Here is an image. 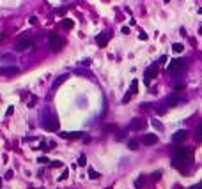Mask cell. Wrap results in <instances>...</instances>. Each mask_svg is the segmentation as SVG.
<instances>
[{
	"label": "cell",
	"mask_w": 202,
	"mask_h": 189,
	"mask_svg": "<svg viewBox=\"0 0 202 189\" xmlns=\"http://www.w3.org/2000/svg\"><path fill=\"white\" fill-rule=\"evenodd\" d=\"M60 138H68V140H74V138H82L83 133H59Z\"/></svg>",
	"instance_id": "11"
},
{
	"label": "cell",
	"mask_w": 202,
	"mask_h": 189,
	"mask_svg": "<svg viewBox=\"0 0 202 189\" xmlns=\"http://www.w3.org/2000/svg\"><path fill=\"white\" fill-rule=\"evenodd\" d=\"M48 164H50L51 168H60V166H62V163H60V161H50Z\"/></svg>",
	"instance_id": "22"
},
{
	"label": "cell",
	"mask_w": 202,
	"mask_h": 189,
	"mask_svg": "<svg viewBox=\"0 0 202 189\" xmlns=\"http://www.w3.org/2000/svg\"><path fill=\"white\" fill-rule=\"evenodd\" d=\"M5 113H7V115H13V113H14V108H13V106H9V108H7V111H5Z\"/></svg>",
	"instance_id": "33"
},
{
	"label": "cell",
	"mask_w": 202,
	"mask_h": 189,
	"mask_svg": "<svg viewBox=\"0 0 202 189\" xmlns=\"http://www.w3.org/2000/svg\"><path fill=\"white\" fill-rule=\"evenodd\" d=\"M199 32H200V34H202V27H200V28H199Z\"/></svg>",
	"instance_id": "39"
},
{
	"label": "cell",
	"mask_w": 202,
	"mask_h": 189,
	"mask_svg": "<svg viewBox=\"0 0 202 189\" xmlns=\"http://www.w3.org/2000/svg\"><path fill=\"white\" fill-rule=\"evenodd\" d=\"M68 78H69V74H62V76H59L55 81H53V90H57V88H59V87H60V85H62V83L66 81Z\"/></svg>",
	"instance_id": "14"
},
{
	"label": "cell",
	"mask_w": 202,
	"mask_h": 189,
	"mask_svg": "<svg viewBox=\"0 0 202 189\" xmlns=\"http://www.w3.org/2000/svg\"><path fill=\"white\" fill-rule=\"evenodd\" d=\"M158 76V64H153L151 67H147V71H145V85H149L151 83V78H156Z\"/></svg>",
	"instance_id": "5"
},
{
	"label": "cell",
	"mask_w": 202,
	"mask_h": 189,
	"mask_svg": "<svg viewBox=\"0 0 202 189\" xmlns=\"http://www.w3.org/2000/svg\"><path fill=\"white\" fill-rule=\"evenodd\" d=\"M140 186H142V177H140V178H136V180H135V187H136V189L140 187Z\"/></svg>",
	"instance_id": "28"
},
{
	"label": "cell",
	"mask_w": 202,
	"mask_h": 189,
	"mask_svg": "<svg viewBox=\"0 0 202 189\" xmlns=\"http://www.w3.org/2000/svg\"><path fill=\"white\" fill-rule=\"evenodd\" d=\"M140 141L144 145H154V143H158V136L156 134H142Z\"/></svg>",
	"instance_id": "7"
},
{
	"label": "cell",
	"mask_w": 202,
	"mask_h": 189,
	"mask_svg": "<svg viewBox=\"0 0 202 189\" xmlns=\"http://www.w3.org/2000/svg\"><path fill=\"white\" fill-rule=\"evenodd\" d=\"M43 125H45V129H46L48 133H57V131H59V120H57L55 117L48 119V122H45Z\"/></svg>",
	"instance_id": "6"
},
{
	"label": "cell",
	"mask_w": 202,
	"mask_h": 189,
	"mask_svg": "<svg viewBox=\"0 0 202 189\" xmlns=\"http://www.w3.org/2000/svg\"><path fill=\"white\" fill-rule=\"evenodd\" d=\"M73 25H74V23L71 21V19H62V27H64V28L69 30V28H73Z\"/></svg>",
	"instance_id": "18"
},
{
	"label": "cell",
	"mask_w": 202,
	"mask_h": 189,
	"mask_svg": "<svg viewBox=\"0 0 202 189\" xmlns=\"http://www.w3.org/2000/svg\"><path fill=\"white\" fill-rule=\"evenodd\" d=\"M68 175H69V172H68V170H64V172H62V175L59 177V180H66V178H68Z\"/></svg>",
	"instance_id": "24"
},
{
	"label": "cell",
	"mask_w": 202,
	"mask_h": 189,
	"mask_svg": "<svg viewBox=\"0 0 202 189\" xmlns=\"http://www.w3.org/2000/svg\"><path fill=\"white\" fill-rule=\"evenodd\" d=\"M0 189H2V178H0Z\"/></svg>",
	"instance_id": "38"
},
{
	"label": "cell",
	"mask_w": 202,
	"mask_h": 189,
	"mask_svg": "<svg viewBox=\"0 0 202 189\" xmlns=\"http://www.w3.org/2000/svg\"><path fill=\"white\" fill-rule=\"evenodd\" d=\"M184 138H186V131L184 129H181V131H177V133L172 134V141H176V143L177 141H183Z\"/></svg>",
	"instance_id": "12"
},
{
	"label": "cell",
	"mask_w": 202,
	"mask_h": 189,
	"mask_svg": "<svg viewBox=\"0 0 202 189\" xmlns=\"http://www.w3.org/2000/svg\"><path fill=\"white\" fill-rule=\"evenodd\" d=\"M190 189H202V186L199 184V186H193V187H190Z\"/></svg>",
	"instance_id": "37"
},
{
	"label": "cell",
	"mask_w": 202,
	"mask_h": 189,
	"mask_svg": "<svg viewBox=\"0 0 202 189\" xmlns=\"http://www.w3.org/2000/svg\"><path fill=\"white\" fill-rule=\"evenodd\" d=\"M159 177H161V173H159V172L153 173V178H154V180H159Z\"/></svg>",
	"instance_id": "31"
},
{
	"label": "cell",
	"mask_w": 202,
	"mask_h": 189,
	"mask_svg": "<svg viewBox=\"0 0 202 189\" xmlns=\"http://www.w3.org/2000/svg\"><path fill=\"white\" fill-rule=\"evenodd\" d=\"M48 43H50L51 51H59V50H62V46H64V39H62L60 36H57V34H50V36H48Z\"/></svg>",
	"instance_id": "2"
},
{
	"label": "cell",
	"mask_w": 202,
	"mask_h": 189,
	"mask_svg": "<svg viewBox=\"0 0 202 189\" xmlns=\"http://www.w3.org/2000/svg\"><path fill=\"white\" fill-rule=\"evenodd\" d=\"M39 149H43V150H48L50 147H48V143L46 141H41V145H39Z\"/></svg>",
	"instance_id": "25"
},
{
	"label": "cell",
	"mask_w": 202,
	"mask_h": 189,
	"mask_svg": "<svg viewBox=\"0 0 202 189\" xmlns=\"http://www.w3.org/2000/svg\"><path fill=\"white\" fill-rule=\"evenodd\" d=\"M89 177H91V178H98V177H99V173L96 172V170H92V168H89Z\"/></svg>",
	"instance_id": "21"
},
{
	"label": "cell",
	"mask_w": 202,
	"mask_h": 189,
	"mask_svg": "<svg viewBox=\"0 0 202 189\" xmlns=\"http://www.w3.org/2000/svg\"><path fill=\"white\" fill-rule=\"evenodd\" d=\"M0 74H5V76L20 74V67H0Z\"/></svg>",
	"instance_id": "8"
},
{
	"label": "cell",
	"mask_w": 202,
	"mask_h": 189,
	"mask_svg": "<svg viewBox=\"0 0 202 189\" xmlns=\"http://www.w3.org/2000/svg\"><path fill=\"white\" fill-rule=\"evenodd\" d=\"M136 88H138V81H136V80H133V81H131V85H130V90H128V94H130V96H133V94H136V92H138Z\"/></svg>",
	"instance_id": "15"
},
{
	"label": "cell",
	"mask_w": 202,
	"mask_h": 189,
	"mask_svg": "<svg viewBox=\"0 0 202 189\" xmlns=\"http://www.w3.org/2000/svg\"><path fill=\"white\" fill-rule=\"evenodd\" d=\"M140 39H142V41H147V34L142 32V34H140Z\"/></svg>",
	"instance_id": "35"
},
{
	"label": "cell",
	"mask_w": 202,
	"mask_h": 189,
	"mask_svg": "<svg viewBox=\"0 0 202 189\" xmlns=\"http://www.w3.org/2000/svg\"><path fill=\"white\" fill-rule=\"evenodd\" d=\"M41 164H48L50 163V159H48V157H45V155H43V157H39V159H37Z\"/></svg>",
	"instance_id": "23"
},
{
	"label": "cell",
	"mask_w": 202,
	"mask_h": 189,
	"mask_svg": "<svg viewBox=\"0 0 202 189\" xmlns=\"http://www.w3.org/2000/svg\"><path fill=\"white\" fill-rule=\"evenodd\" d=\"M11 177H13V172H11V170H9V172L5 173V178H11Z\"/></svg>",
	"instance_id": "36"
},
{
	"label": "cell",
	"mask_w": 202,
	"mask_h": 189,
	"mask_svg": "<svg viewBox=\"0 0 202 189\" xmlns=\"http://www.w3.org/2000/svg\"><path fill=\"white\" fill-rule=\"evenodd\" d=\"M78 164H80V166H85V164H87V157H85L83 154L78 157Z\"/></svg>",
	"instance_id": "20"
},
{
	"label": "cell",
	"mask_w": 202,
	"mask_h": 189,
	"mask_svg": "<svg viewBox=\"0 0 202 189\" xmlns=\"http://www.w3.org/2000/svg\"><path fill=\"white\" fill-rule=\"evenodd\" d=\"M167 2H170V0H165V4H167Z\"/></svg>",
	"instance_id": "40"
},
{
	"label": "cell",
	"mask_w": 202,
	"mask_h": 189,
	"mask_svg": "<svg viewBox=\"0 0 202 189\" xmlns=\"http://www.w3.org/2000/svg\"><path fill=\"white\" fill-rule=\"evenodd\" d=\"M151 124H153V127H154V129L163 131V124H161V122H158V120H154V119H153V122H151Z\"/></svg>",
	"instance_id": "17"
},
{
	"label": "cell",
	"mask_w": 202,
	"mask_h": 189,
	"mask_svg": "<svg viewBox=\"0 0 202 189\" xmlns=\"http://www.w3.org/2000/svg\"><path fill=\"white\" fill-rule=\"evenodd\" d=\"M145 127V120H142V119H135V120H131V124H130V129H144Z\"/></svg>",
	"instance_id": "9"
},
{
	"label": "cell",
	"mask_w": 202,
	"mask_h": 189,
	"mask_svg": "<svg viewBox=\"0 0 202 189\" xmlns=\"http://www.w3.org/2000/svg\"><path fill=\"white\" fill-rule=\"evenodd\" d=\"M121 32H122V34H130V27H122Z\"/></svg>",
	"instance_id": "32"
},
{
	"label": "cell",
	"mask_w": 202,
	"mask_h": 189,
	"mask_svg": "<svg viewBox=\"0 0 202 189\" xmlns=\"http://www.w3.org/2000/svg\"><path fill=\"white\" fill-rule=\"evenodd\" d=\"M190 159H191L190 150H186L184 147H176L172 164L177 168V170H181L183 173H188V168H190V163H191Z\"/></svg>",
	"instance_id": "1"
},
{
	"label": "cell",
	"mask_w": 202,
	"mask_h": 189,
	"mask_svg": "<svg viewBox=\"0 0 202 189\" xmlns=\"http://www.w3.org/2000/svg\"><path fill=\"white\" fill-rule=\"evenodd\" d=\"M179 90H184V85H177L176 87V92H179Z\"/></svg>",
	"instance_id": "34"
},
{
	"label": "cell",
	"mask_w": 202,
	"mask_h": 189,
	"mask_svg": "<svg viewBox=\"0 0 202 189\" xmlns=\"http://www.w3.org/2000/svg\"><path fill=\"white\" fill-rule=\"evenodd\" d=\"M184 69V60L183 58H176L172 62H168V72L170 74H179Z\"/></svg>",
	"instance_id": "4"
},
{
	"label": "cell",
	"mask_w": 202,
	"mask_h": 189,
	"mask_svg": "<svg viewBox=\"0 0 202 189\" xmlns=\"http://www.w3.org/2000/svg\"><path fill=\"white\" fill-rule=\"evenodd\" d=\"M32 46H34V43H32V39H30V37H27V36L20 37L16 43H14V48H16L18 51H27V50H30Z\"/></svg>",
	"instance_id": "3"
},
{
	"label": "cell",
	"mask_w": 202,
	"mask_h": 189,
	"mask_svg": "<svg viewBox=\"0 0 202 189\" xmlns=\"http://www.w3.org/2000/svg\"><path fill=\"white\" fill-rule=\"evenodd\" d=\"M200 129H202V125H200Z\"/></svg>",
	"instance_id": "41"
},
{
	"label": "cell",
	"mask_w": 202,
	"mask_h": 189,
	"mask_svg": "<svg viewBox=\"0 0 202 189\" xmlns=\"http://www.w3.org/2000/svg\"><path fill=\"white\" fill-rule=\"evenodd\" d=\"M172 50H174V53H181V51H183V50H184V46H183V44H181V43H176V44L172 46Z\"/></svg>",
	"instance_id": "16"
},
{
	"label": "cell",
	"mask_w": 202,
	"mask_h": 189,
	"mask_svg": "<svg viewBox=\"0 0 202 189\" xmlns=\"http://www.w3.org/2000/svg\"><path fill=\"white\" fill-rule=\"evenodd\" d=\"M34 103H37V97H34V99H30V103L27 104V106H28V108H32V106H34Z\"/></svg>",
	"instance_id": "30"
},
{
	"label": "cell",
	"mask_w": 202,
	"mask_h": 189,
	"mask_svg": "<svg viewBox=\"0 0 202 189\" xmlns=\"http://www.w3.org/2000/svg\"><path fill=\"white\" fill-rule=\"evenodd\" d=\"M128 147H130L131 150H136V149H138V143H136V140H130V143H128Z\"/></svg>",
	"instance_id": "19"
},
{
	"label": "cell",
	"mask_w": 202,
	"mask_h": 189,
	"mask_svg": "<svg viewBox=\"0 0 202 189\" xmlns=\"http://www.w3.org/2000/svg\"><path fill=\"white\" fill-rule=\"evenodd\" d=\"M181 103V99L177 97V96H168L167 99H165V106H168V108H172V106H177V104Z\"/></svg>",
	"instance_id": "10"
},
{
	"label": "cell",
	"mask_w": 202,
	"mask_h": 189,
	"mask_svg": "<svg viewBox=\"0 0 202 189\" xmlns=\"http://www.w3.org/2000/svg\"><path fill=\"white\" fill-rule=\"evenodd\" d=\"M28 23H30V25H36V23H37V18H36V16H30V18H28Z\"/></svg>",
	"instance_id": "26"
},
{
	"label": "cell",
	"mask_w": 202,
	"mask_h": 189,
	"mask_svg": "<svg viewBox=\"0 0 202 189\" xmlns=\"http://www.w3.org/2000/svg\"><path fill=\"white\" fill-rule=\"evenodd\" d=\"M57 14H59V16H64V14H66V7H60V9H57Z\"/></svg>",
	"instance_id": "27"
},
{
	"label": "cell",
	"mask_w": 202,
	"mask_h": 189,
	"mask_svg": "<svg viewBox=\"0 0 202 189\" xmlns=\"http://www.w3.org/2000/svg\"><path fill=\"white\" fill-rule=\"evenodd\" d=\"M96 43H98V46L105 48V46H106V43H108V36H106V34H99L98 37H96Z\"/></svg>",
	"instance_id": "13"
},
{
	"label": "cell",
	"mask_w": 202,
	"mask_h": 189,
	"mask_svg": "<svg viewBox=\"0 0 202 189\" xmlns=\"http://www.w3.org/2000/svg\"><path fill=\"white\" fill-rule=\"evenodd\" d=\"M167 62H168V57L167 55H163L161 58H159V64H167Z\"/></svg>",
	"instance_id": "29"
}]
</instances>
